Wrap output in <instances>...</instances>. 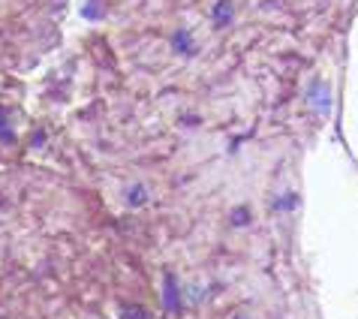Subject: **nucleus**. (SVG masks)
Instances as JSON below:
<instances>
[{"label": "nucleus", "instance_id": "obj_3", "mask_svg": "<svg viewBox=\"0 0 358 319\" xmlns=\"http://www.w3.org/2000/svg\"><path fill=\"white\" fill-rule=\"evenodd\" d=\"M166 307L178 311V286H175V277H166Z\"/></svg>", "mask_w": 358, "mask_h": 319}, {"label": "nucleus", "instance_id": "obj_6", "mask_svg": "<svg viewBox=\"0 0 358 319\" xmlns=\"http://www.w3.org/2000/svg\"><path fill=\"white\" fill-rule=\"evenodd\" d=\"M127 199H130V205H142V202H145V187H138V184H136Z\"/></svg>", "mask_w": 358, "mask_h": 319}, {"label": "nucleus", "instance_id": "obj_4", "mask_svg": "<svg viewBox=\"0 0 358 319\" xmlns=\"http://www.w3.org/2000/svg\"><path fill=\"white\" fill-rule=\"evenodd\" d=\"M121 319H151V313H148L145 307H138V304H130V307H124L121 311Z\"/></svg>", "mask_w": 358, "mask_h": 319}, {"label": "nucleus", "instance_id": "obj_2", "mask_svg": "<svg viewBox=\"0 0 358 319\" xmlns=\"http://www.w3.org/2000/svg\"><path fill=\"white\" fill-rule=\"evenodd\" d=\"M214 18H217V24H229V18H232V3H229V0H220L214 9Z\"/></svg>", "mask_w": 358, "mask_h": 319}, {"label": "nucleus", "instance_id": "obj_5", "mask_svg": "<svg viewBox=\"0 0 358 319\" xmlns=\"http://www.w3.org/2000/svg\"><path fill=\"white\" fill-rule=\"evenodd\" d=\"M13 129H9V118H6V112L0 108V142H13Z\"/></svg>", "mask_w": 358, "mask_h": 319}, {"label": "nucleus", "instance_id": "obj_7", "mask_svg": "<svg viewBox=\"0 0 358 319\" xmlns=\"http://www.w3.org/2000/svg\"><path fill=\"white\" fill-rule=\"evenodd\" d=\"M238 319H244V316H238Z\"/></svg>", "mask_w": 358, "mask_h": 319}, {"label": "nucleus", "instance_id": "obj_1", "mask_svg": "<svg viewBox=\"0 0 358 319\" xmlns=\"http://www.w3.org/2000/svg\"><path fill=\"white\" fill-rule=\"evenodd\" d=\"M172 43H175V48H178V52H181V55H190V52H193V43H190V36H187V31H184V27H181V31L175 34V39H172Z\"/></svg>", "mask_w": 358, "mask_h": 319}]
</instances>
